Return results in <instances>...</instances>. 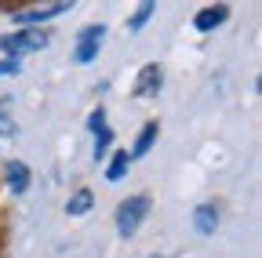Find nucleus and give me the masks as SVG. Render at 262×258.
<instances>
[{
    "mask_svg": "<svg viewBox=\"0 0 262 258\" xmlns=\"http://www.w3.org/2000/svg\"><path fill=\"white\" fill-rule=\"evenodd\" d=\"M149 218V197L146 193H135V197H127L117 204V215H113V225H117V233L127 240V237H135L142 229V222Z\"/></svg>",
    "mask_w": 262,
    "mask_h": 258,
    "instance_id": "obj_1",
    "label": "nucleus"
},
{
    "mask_svg": "<svg viewBox=\"0 0 262 258\" xmlns=\"http://www.w3.org/2000/svg\"><path fill=\"white\" fill-rule=\"evenodd\" d=\"M48 44H51V33H44V29H15V33L0 37L4 58H22V55H33V51H44Z\"/></svg>",
    "mask_w": 262,
    "mask_h": 258,
    "instance_id": "obj_2",
    "label": "nucleus"
},
{
    "mask_svg": "<svg viewBox=\"0 0 262 258\" xmlns=\"http://www.w3.org/2000/svg\"><path fill=\"white\" fill-rule=\"evenodd\" d=\"M106 33H110V29L102 22H91V26L80 29L77 44H73V62H77V66H88V62L98 58V51H102V44H106Z\"/></svg>",
    "mask_w": 262,
    "mask_h": 258,
    "instance_id": "obj_3",
    "label": "nucleus"
},
{
    "mask_svg": "<svg viewBox=\"0 0 262 258\" xmlns=\"http://www.w3.org/2000/svg\"><path fill=\"white\" fill-rule=\"evenodd\" d=\"M70 8H73L70 0H55V4H48V8H22V11H11V22H15L18 29H40L44 22L66 15Z\"/></svg>",
    "mask_w": 262,
    "mask_h": 258,
    "instance_id": "obj_4",
    "label": "nucleus"
},
{
    "mask_svg": "<svg viewBox=\"0 0 262 258\" xmlns=\"http://www.w3.org/2000/svg\"><path fill=\"white\" fill-rule=\"evenodd\" d=\"M160 87H164V66L160 62H146V66L139 69V77H135L131 95H135V99H157Z\"/></svg>",
    "mask_w": 262,
    "mask_h": 258,
    "instance_id": "obj_5",
    "label": "nucleus"
},
{
    "mask_svg": "<svg viewBox=\"0 0 262 258\" xmlns=\"http://www.w3.org/2000/svg\"><path fill=\"white\" fill-rule=\"evenodd\" d=\"M4 182L11 189V197H22V193L29 189V182H33L29 164H26V160H8V164H4Z\"/></svg>",
    "mask_w": 262,
    "mask_h": 258,
    "instance_id": "obj_6",
    "label": "nucleus"
},
{
    "mask_svg": "<svg viewBox=\"0 0 262 258\" xmlns=\"http://www.w3.org/2000/svg\"><path fill=\"white\" fill-rule=\"evenodd\" d=\"M226 18H229V8L226 4H208V8H201V11L193 15V29H196V33H215Z\"/></svg>",
    "mask_w": 262,
    "mask_h": 258,
    "instance_id": "obj_7",
    "label": "nucleus"
},
{
    "mask_svg": "<svg viewBox=\"0 0 262 258\" xmlns=\"http://www.w3.org/2000/svg\"><path fill=\"white\" fill-rule=\"evenodd\" d=\"M157 138H160V120H146L142 124V131L135 135V146H131V160H142V156H149V149L157 146Z\"/></svg>",
    "mask_w": 262,
    "mask_h": 258,
    "instance_id": "obj_8",
    "label": "nucleus"
},
{
    "mask_svg": "<svg viewBox=\"0 0 262 258\" xmlns=\"http://www.w3.org/2000/svg\"><path fill=\"white\" fill-rule=\"evenodd\" d=\"M219 222H222V215H219L215 204H196L193 207V229L201 233V237H215Z\"/></svg>",
    "mask_w": 262,
    "mask_h": 258,
    "instance_id": "obj_9",
    "label": "nucleus"
},
{
    "mask_svg": "<svg viewBox=\"0 0 262 258\" xmlns=\"http://www.w3.org/2000/svg\"><path fill=\"white\" fill-rule=\"evenodd\" d=\"M127 171H131V156H127V149H113V153L106 156V182H120Z\"/></svg>",
    "mask_w": 262,
    "mask_h": 258,
    "instance_id": "obj_10",
    "label": "nucleus"
},
{
    "mask_svg": "<svg viewBox=\"0 0 262 258\" xmlns=\"http://www.w3.org/2000/svg\"><path fill=\"white\" fill-rule=\"evenodd\" d=\"M91 207H95V193L91 189H77L73 197L66 200V215H70V218H84Z\"/></svg>",
    "mask_w": 262,
    "mask_h": 258,
    "instance_id": "obj_11",
    "label": "nucleus"
},
{
    "mask_svg": "<svg viewBox=\"0 0 262 258\" xmlns=\"http://www.w3.org/2000/svg\"><path fill=\"white\" fill-rule=\"evenodd\" d=\"M113 131H110V124L102 127V131H95V149H91V160L95 164H106V156H110V149H113Z\"/></svg>",
    "mask_w": 262,
    "mask_h": 258,
    "instance_id": "obj_12",
    "label": "nucleus"
},
{
    "mask_svg": "<svg viewBox=\"0 0 262 258\" xmlns=\"http://www.w3.org/2000/svg\"><path fill=\"white\" fill-rule=\"evenodd\" d=\"M153 11H157V4H153V0H142V4L127 15V33H139V29H142V26L153 18Z\"/></svg>",
    "mask_w": 262,
    "mask_h": 258,
    "instance_id": "obj_13",
    "label": "nucleus"
},
{
    "mask_svg": "<svg viewBox=\"0 0 262 258\" xmlns=\"http://www.w3.org/2000/svg\"><path fill=\"white\" fill-rule=\"evenodd\" d=\"M8 106H11V99H0V135H4V138H15L18 127H15V120L8 116Z\"/></svg>",
    "mask_w": 262,
    "mask_h": 258,
    "instance_id": "obj_14",
    "label": "nucleus"
},
{
    "mask_svg": "<svg viewBox=\"0 0 262 258\" xmlns=\"http://www.w3.org/2000/svg\"><path fill=\"white\" fill-rule=\"evenodd\" d=\"M102 127H106V109H102V106H95L91 116H88V131L95 135V131H102Z\"/></svg>",
    "mask_w": 262,
    "mask_h": 258,
    "instance_id": "obj_15",
    "label": "nucleus"
},
{
    "mask_svg": "<svg viewBox=\"0 0 262 258\" xmlns=\"http://www.w3.org/2000/svg\"><path fill=\"white\" fill-rule=\"evenodd\" d=\"M22 73V58H0V77H18Z\"/></svg>",
    "mask_w": 262,
    "mask_h": 258,
    "instance_id": "obj_16",
    "label": "nucleus"
}]
</instances>
